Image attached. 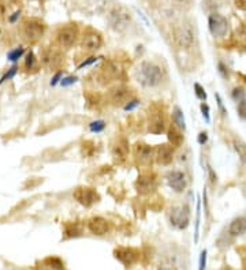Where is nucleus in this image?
Segmentation results:
<instances>
[{
	"instance_id": "obj_2",
	"label": "nucleus",
	"mask_w": 246,
	"mask_h": 270,
	"mask_svg": "<svg viewBox=\"0 0 246 270\" xmlns=\"http://www.w3.org/2000/svg\"><path fill=\"white\" fill-rule=\"evenodd\" d=\"M78 37H80V30L75 23L65 25L56 31V43L59 44L60 48L65 49H70L71 46H74Z\"/></svg>"
},
{
	"instance_id": "obj_13",
	"label": "nucleus",
	"mask_w": 246,
	"mask_h": 270,
	"mask_svg": "<svg viewBox=\"0 0 246 270\" xmlns=\"http://www.w3.org/2000/svg\"><path fill=\"white\" fill-rule=\"evenodd\" d=\"M115 258L125 266H131L140 261V251L133 247H118L114 250Z\"/></svg>"
},
{
	"instance_id": "obj_21",
	"label": "nucleus",
	"mask_w": 246,
	"mask_h": 270,
	"mask_svg": "<svg viewBox=\"0 0 246 270\" xmlns=\"http://www.w3.org/2000/svg\"><path fill=\"white\" fill-rule=\"evenodd\" d=\"M229 233L231 236H241L246 233V217H237L229 226Z\"/></svg>"
},
{
	"instance_id": "obj_5",
	"label": "nucleus",
	"mask_w": 246,
	"mask_h": 270,
	"mask_svg": "<svg viewBox=\"0 0 246 270\" xmlns=\"http://www.w3.org/2000/svg\"><path fill=\"white\" fill-rule=\"evenodd\" d=\"M130 21H131L130 13L122 6L114 8L108 15V22L111 25L112 29L116 31H123L129 26Z\"/></svg>"
},
{
	"instance_id": "obj_29",
	"label": "nucleus",
	"mask_w": 246,
	"mask_h": 270,
	"mask_svg": "<svg viewBox=\"0 0 246 270\" xmlns=\"http://www.w3.org/2000/svg\"><path fill=\"white\" fill-rule=\"evenodd\" d=\"M15 74H16V67H15V66H14V67L10 68V71H8L7 74L3 75V76H1V79H0V83L6 82L7 79H11V78H13V76H14Z\"/></svg>"
},
{
	"instance_id": "obj_9",
	"label": "nucleus",
	"mask_w": 246,
	"mask_h": 270,
	"mask_svg": "<svg viewBox=\"0 0 246 270\" xmlns=\"http://www.w3.org/2000/svg\"><path fill=\"white\" fill-rule=\"evenodd\" d=\"M134 157L135 161L141 166L148 168L149 165H152L153 160H155V149L150 145H147V143H135Z\"/></svg>"
},
{
	"instance_id": "obj_43",
	"label": "nucleus",
	"mask_w": 246,
	"mask_h": 270,
	"mask_svg": "<svg viewBox=\"0 0 246 270\" xmlns=\"http://www.w3.org/2000/svg\"><path fill=\"white\" fill-rule=\"evenodd\" d=\"M21 14V13H19V11H16V13H15L14 15H13V16H11V18H10V21H11V22H14L15 19H16V18H18V15Z\"/></svg>"
},
{
	"instance_id": "obj_37",
	"label": "nucleus",
	"mask_w": 246,
	"mask_h": 270,
	"mask_svg": "<svg viewBox=\"0 0 246 270\" xmlns=\"http://www.w3.org/2000/svg\"><path fill=\"white\" fill-rule=\"evenodd\" d=\"M97 60V58H89V60H85V61H82L81 64L78 66V68H82V67H86V66H89L92 63H95Z\"/></svg>"
},
{
	"instance_id": "obj_45",
	"label": "nucleus",
	"mask_w": 246,
	"mask_h": 270,
	"mask_svg": "<svg viewBox=\"0 0 246 270\" xmlns=\"http://www.w3.org/2000/svg\"><path fill=\"white\" fill-rule=\"evenodd\" d=\"M175 1H183V0H175Z\"/></svg>"
},
{
	"instance_id": "obj_32",
	"label": "nucleus",
	"mask_w": 246,
	"mask_h": 270,
	"mask_svg": "<svg viewBox=\"0 0 246 270\" xmlns=\"http://www.w3.org/2000/svg\"><path fill=\"white\" fill-rule=\"evenodd\" d=\"M200 108H201L202 116L205 118V120H207V121H209V120H211V118H209V106H208V105L205 104V103H202Z\"/></svg>"
},
{
	"instance_id": "obj_11",
	"label": "nucleus",
	"mask_w": 246,
	"mask_h": 270,
	"mask_svg": "<svg viewBox=\"0 0 246 270\" xmlns=\"http://www.w3.org/2000/svg\"><path fill=\"white\" fill-rule=\"evenodd\" d=\"M170 221L177 229H185L190 221V213L187 206H174L170 211Z\"/></svg>"
},
{
	"instance_id": "obj_36",
	"label": "nucleus",
	"mask_w": 246,
	"mask_h": 270,
	"mask_svg": "<svg viewBox=\"0 0 246 270\" xmlns=\"http://www.w3.org/2000/svg\"><path fill=\"white\" fill-rule=\"evenodd\" d=\"M207 141H208V133H205V131L200 133V135H198V143L200 145H205Z\"/></svg>"
},
{
	"instance_id": "obj_40",
	"label": "nucleus",
	"mask_w": 246,
	"mask_h": 270,
	"mask_svg": "<svg viewBox=\"0 0 246 270\" xmlns=\"http://www.w3.org/2000/svg\"><path fill=\"white\" fill-rule=\"evenodd\" d=\"M60 78H62V71H59V73H56V75L53 76L52 81H51V85H56V83H58V82H60V81H62Z\"/></svg>"
},
{
	"instance_id": "obj_22",
	"label": "nucleus",
	"mask_w": 246,
	"mask_h": 270,
	"mask_svg": "<svg viewBox=\"0 0 246 270\" xmlns=\"http://www.w3.org/2000/svg\"><path fill=\"white\" fill-rule=\"evenodd\" d=\"M172 120H174V124L179 127L182 131H185L186 128V121H185V116H183V112L180 111L179 106H175L174 111H172Z\"/></svg>"
},
{
	"instance_id": "obj_41",
	"label": "nucleus",
	"mask_w": 246,
	"mask_h": 270,
	"mask_svg": "<svg viewBox=\"0 0 246 270\" xmlns=\"http://www.w3.org/2000/svg\"><path fill=\"white\" fill-rule=\"evenodd\" d=\"M237 6L241 8H245L246 10V0H237Z\"/></svg>"
},
{
	"instance_id": "obj_12",
	"label": "nucleus",
	"mask_w": 246,
	"mask_h": 270,
	"mask_svg": "<svg viewBox=\"0 0 246 270\" xmlns=\"http://www.w3.org/2000/svg\"><path fill=\"white\" fill-rule=\"evenodd\" d=\"M108 97L114 105H125L133 100V91L130 88H127L125 85H118L115 88H112L108 93Z\"/></svg>"
},
{
	"instance_id": "obj_44",
	"label": "nucleus",
	"mask_w": 246,
	"mask_h": 270,
	"mask_svg": "<svg viewBox=\"0 0 246 270\" xmlns=\"http://www.w3.org/2000/svg\"><path fill=\"white\" fill-rule=\"evenodd\" d=\"M222 270H232V269H230V268H224V269H222Z\"/></svg>"
},
{
	"instance_id": "obj_23",
	"label": "nucleus",
	"mask_w": 246,
	"mask_h": 270,
	"mask_svg": "<svg viewBox=\"0 0 246 270\" xmlns=\"http://www.w3.org/2000/svg\"><path fill=\"white\" fill-rule=\"evenodd\" d=\"M232 146H234L235 151L238 153L239 160L244 164H246V143L244 141H241V139H234L232 141Z\"/></svg>"
},
{
	"instance_id": "obj_38",
	"label": "nucleus",
	"mask_w": 246,
	"mask_h": 270,
	"mask_svg": "<svg viewBox=\"0 0 246 270\" xmlns=\"http://www.w3.org/2000/svg\"><path fill=\"white\" fill-rule=\"evenodd\" d=\"M208 173H209V178H211V183H212V184H216L217 178H216V175L213 173V171H212V168H211V166H208Z\"/></svg>"
},
{
	"instance_id": "obj_31",
	"label": "nucleus",
	"mask_w": 246,
	"mask_h": 270,
	"mask_svg": "<svg viewBox=\"0 0 246 270\" xmlns=\"http://www.w3.org/2000/svg\"><path fill=\"white\" fill-rule=\"evenodd\" d=\"M75 82H77V78L75 76H67V78H65V79L60 81V85L62 86H70V85H73Z\"/></svg>"
},
{
	"instance_id": "obj_15",
	"label": "nucleus",
	"mask_w": 246,
	"mask_h": 270,
	"mask_svg": "<svg viewBox=\"0 0 246 270\" xmlns=\"http://www.w3.org/2000/svg\"><path fill=\"white\" fill-rule=\"evenodd\" d=\"M174 36H175V41H177L179 46H182V48H190V46L193 45V29H192V26L187 25V23H183V25L178 26V28L175 29V31H174Z\"/></svg>"
},
{
	"instance_id": "obj_33",
	"label": "nucleus",
	"mask_w": 246,
	"mask_h": 270,
	"mask_svg": "<svg viewBox=\"0 0 246 270\" xmlns=\"http://www.w3.org/2000/svg\"><path fill=\"white\" fill-rule=\"evenodd\" d=\"M138 104H140L138 100H131V101H129V103L125 105V111H131V109H134L135 106H138Z\"/></svg>"
},
{
	"instance_id": "obj_28",
	"label": "nucleus",
	"mask_w": 246,
	"mask_h": 270,
	"mask_svg": "<svg viewBox=\"0 0 246 270\" xmlns=\"http://www.w3.org/2000/svg\"><path fill=\"white\" fill-rule=\"evenodd\" d=\"M237 111H238L239 116H241V118H242L244 120H246V100L245 101H241V103H238Z\"/></svg>"
},
{
	"instance_id": "obj_30",
	"label": "nucleus",
	"mask_w": 246,
	"mask_h": 270,
	"mask_svg": "<svg viewBox=\"0 0 246 270\" xmlns=\"http://www.w3.org/2000/svg\"><path fill=\"white\" fill-rule=\"evenodd\" d=\"M217 67H219V73L222 74V76L227 79V78H229V67H227V66H224L222 61H219Z\"/></svg>"
},
{
	"instance_id": "obj_35",
	"label": "nucleus",
	"mask_w": 246,
	"mask_h": 270,
	"mask_svg": "<svg viewBox=\"0 0 246 270\" xmlns=\"http://www.w3.org/2000/svg\"><path fill=\"white\" fill-rule=\"evenodd\" d=\"M34 61H36V58H34L33 52L28 53V56H26V67H32L34 64Z\"/></svg>"
},
{
	"instance_id": "obj_24",
	"label": "nucleus",
	"mask_w": 246,
	"mask_h": 270,
	"mask_svg": "<svg viewBox=\"0 0 246 270\" xmlns=\"http://www.w3.org/2000/svg\"><path fill=\"white\" fill-rule=\"evenodd\" d=\"M231 97L234 101L241 103V101H245L246 100V91L242 88H234L231 91Z\"/></svg>"
},
{
	"instance_id": "obj_10",
	"label": "nucleus",
	"mask_w": 246,
	"mask_h": 270,
	"mask_svg": "<svg viewBox=\"0 0 246 270\" xmlns=\"http://www.w3.org/2000/svg\"><path fill=\"white\" fill-rule=\"evenodd\" d=\"M157 180L156 175L152 172L142 173L138 176V179L135 181V188H137V193L141 195H148L152 194L155 190H156Z\"/></svg>"
},
{
	"instance_id": "obj_17",
	"label": "nucleus",
	"mask_w": 246,
	"mask_h": 270,
	"mask_svg": "<svg viewBox=\"0 0 246 270\" xmlns=\"http://www.w3.org/2000/svg\"><path fill=\"white\" fill-rule=\"evenodd\" d=\"M167 183L175 193H183L186 188V176L182 171H170L167 175Z\"/></svg>"
},
{
	"instance_id": "obj_26",
	"label": "nucleus",
	"mask_w": 246,
	"mask_h": 270,
	"mask_svg": "<svg viewBox=\"0 0 246 270\" xmlns=\"http://www.w3.org/2000/svg\"><path fill=\"white\" fill-rule=\"evenodd\" d=\"M23 53H25V51H23V48H15L14 51L8 52L7 59L11 60V61H16V60L21 59V58H22Z\"/></svg>"
},
{
	"instance_id": "obj_18",
	"label": "nucleus",
	"mask_w": 246,
	"mask_h": 270,
	"mask_svg": "<svg viewBox=\"0 0 246 270\" xmlns=\"http://www.w3.org/2000/svg\"><path fill=\"white\" fill-rule=\"evenodd\" d=\"M88 228H89V231L93 235L103 236V235H105L110 231V223L104 217L96 216V217H92L88 221Z\"/></svg>"
},
{
	"instance_id": "obj_16",
	"label": "nucleus",
	"mask_w": 246,
	"mask_h": 270,
	"mask_svg": "<svg viewBox=\"0 0 246 270\" xmlns=\"http://www.w3.org/2000/svg\"><path fill=\"white\" fill-rule=\"evenodd\" d=\"M174 160V146L170 143L159 145L155 149V161L160 165H170Z\"/></svg>"
},
{
	"instance_id": "obj_42",
	"label": "nucleus",
	"mask_w": 246,
	"mask_h": 270,
	"mask_svg": "<svg viewBox=\"0 0 246 270\" xmlns=\"http://www.w3.org/2000/svg\"><path fill=\"white\" fill-rule=\"evenodd\" d=\"M160 270H175V269L172 268L171 265H164V266H162V268H160Z\"/></svg>"
},
{
	"instance_id": "obj_8",
	"label": "nucleus",
	"mask_w": 246,
	"mask_h": 270,
	"mask_svg": "<svg viewBox=\"0 0 246 270\" xmlns=\"http://www.w3.org/2000/svg\"><path fill=\"white\" fill-rule=\"evenodd\" d=\"M74 199L77 202L85 206V208H90L95 203L100 201V195L95 188L92 187H78L75 188L74 191Z\"/></svg>"
},
{
	"instance_id": "obj_4",
	"label": "nucleus",
	"mask_w": 246,
	"mask_h": 270,
	"mask_svg": "<svg viewBox=\"0 0 246 270\" xmlns=\"http://www.w3.org/2000/svg\"><path fill=\"white\" fill-rule=\"evenodd\" d=\"M148 130L152 134H162L165 130V118H164L163 108L159 104H153L149 106Z\"/></svg>"
},
{
	"instance_id": "obj_19",
	"label": "nucleus",
	"mask_w": 246,
	"mask_h": 270,
	"mask_svg": "<svg viewBox=\"0 0 246 270\" xmlns=\"http://www.w3.org/2000/svg\"><path fill=\"white\" fill-rule=\"evenodd\" d=\"M41 60H43V63H44L48 68H58L60 64H62L63 58H62L60 52L55 51V49H49V51L44 52L43 59Z\"/></svg>"
},
{
	"instance_id": "obj_25",
	"label": "nucleus",
	"mask_w": 246,
	"mask_h": 270,
	"mask_svg": "<svg viewBox=\"0 0 246 270\" xmlns=\"http://www.w3.org/2000/svg\"><path fill=\"white\" fill-rule=\"evenodd\" d=\"M89 128L92 133H101L105 128V123L103 120H96V121H92L90 123Z\"/></svg>"
},
{
	"instance_id": "obj_14",
	"label": "nucleus",
	"mask_w": 246,
	"mask_h": 270,
	"mask_svg": "<svg viewBox=\"0 0 246 270\" xmlns=\"http://www.w3.org/2000/svg\"><path fill=\"white\" fill-rule=\"evenodd\" d=\"M112 157L114 160L118 163V164H122L126 161V158L129 157V153H130V145H129V141H127L125 136H118L115 139V142L112 145Z\"/></svg>"
},
{
	"instance_id": "obj_39",
	"label": "nucleus",
	"mask_w": 246,
	"mask_h": 270,
	"mask_svg": "<svg viewBox=\"0 0 246 270\" xmlns=\"http://www.w3.org/2000/svg\"><path fill=\"white\" fill-rule=\"evenodd\" d=\"M215 97H216V100H217V104H219V108H220V111H222V113H223V115H226V113H227V111H226V109H224V106H223V101H222V98H220V96H219V94H215Z\"/></svg>"
},
{
	"instance_id": "obj_1",
	"label": "nucleus",
	"mask_w": 246,
	"mask_h": 270,
	"mask_svg": "<svg viewBox=\"0 0 246 270\" xmlns=\"http://www.w3.org/2000/svg\"><path fill=\"white\" fill-rule=\"evenodd\" d=\"M137 79L142 86L147 88H155L163 82L164 74L163 70L156 63L152 61H142L137 70Z\"/></svg>"
},
{
	"instance_id": "obj_7",
	"label": "nucleus",
	"mask_w": 246,
	"mask_h": 270,
	"mask_svg": "<svg viewBox=\"0 0 246 270\" xmlns=\"http://www.w3.org/2000/svg\"><path fill=\"white\" fill-rule=\"evenodd\" d=\"M103 45L101 34L95 29H86L81 40V48L85 52H96Z\"/></svg>"
},
{
	"instance_id": "obj_20",
	"label": "nucleus",
	"mask_w": 246,
	"mask_h": 270,
	"mask_svg": "<svg viewBox=\"0 0 246 270\" xmlns=\"http://www.w3.org/2000/svg\"><path fill=\"white\" fill-rule=\"evenodd\" d=\"M167 138H168V143L171 146H174V148H179L183 143V133L175 124H171L168 127V130H167Z\"/></svg>"
},
{
	"instance_id": "obj_34",
	"label": "nucleus",
	"mask_w": 246,
	"mask_h": 270,
	"mask_svg": "<svg viewBox=\"0 0 246 270\" xmlns=\"http://www.w3.org/2000/svg\"><path fill=\"white\" fill-rule=\"evenodd\" d=\"M205 265H207V251L204 250L200 256V270H205Z\"/></svg>"
},
{
	"instance_id": "obj_3",
	"label": "nucleus",
	"mask_w": 246,
	"mask_h": 270,
	"mask_svg": "<svg viewBox=\"0 0 246 270\" xmlns=\"http://www.w3.org/2000/svg\"><path fill=\"white\" fill-rule=\"evenodd\" d=\"M44 23L36 18H28L22 23V36L28 43H36L44 34Z\"/></svg>"
},
{
	"instance_id": "obj_27",
	"label": "nucleus",
	"mask_w": 246,
	"mask_h": 270,
	"mask_svg": "<svg viewBox=\"0 0 246 270\" xmlns=\"http://www.w3.org/2000/svg\"><path fill=\"white\" fill-rule=\"evenodd\" d=\"M194 93H196L197 98H200L202 101L207 100V93H205V90H204V88L200 83H194Z\"/></svg>"
},
{
	"instance_id": "obj_6",
	"label": "nucleus",
	"mask_w": 246,
	"mask_h": 270,
	"mask_svg": "<svg viewBox=\"0 0 246 270\" xmlns=\"http://www.w3.org/2000/svg\"><path fill=\"white\" fill-rule=\"evenodd\" d=\"M208 28L211 34L215 38H223L227 36L229 33V22L224 18L223 15L220 14H211L208 18Z\"/></svg>"
}]
</instances>
